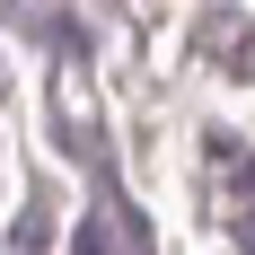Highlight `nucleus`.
<instances>
[{
	"label": "nucleus",
	"instance_id": "nucleus-1",
	"mask_svg": "<svg viewBox=\"0 0 255 255\" xmlns=\"http://www.w3.org/2000/svg\"><path fill=\"white\" fill-rule=\"evenodd\" d=\"M238 238H247V255H255V211H247V229H238Z\"/></svg>",
	"mask_w": 255,
	"mask_h": 255
}]
</instances>
